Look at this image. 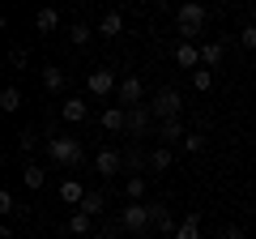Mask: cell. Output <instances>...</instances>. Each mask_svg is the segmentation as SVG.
I'll return each mask as SVG.
<instances>
[{"instance_id":"cell-1","label":"cell","mask_w":256,"mask_h":239,"mask_svg":"<svg viewBox=\"0 0 256 239\" xmlns=\"http://www.w3.org/2000/svg\"><path fill=\"white\" fill-rule=\"evenodd\" d=\"M205 18H210V13H205V4H196V0L180 4V9H175V22H180V43H196V30H201Z\"/></svg>"},{"instance_id":"cell-2","label":"cell","mask_w":256,"mask_h":239,"mask_svg":"<svg viewBox=\"0 0 256 239\" xmlns=\"http://www.w3.org/2000/svg\"><path fill=\"white\" fill-rule=\"evenodd\" d=\"M47 158L52 162H64V166H82L86 150L77 137H47Z\"/></svg>"},{"instance_id":"cell-3","label":"cell","mask_w":256,"mask_h":239,"mask_svg":"<svg viewBox=\"0 0 256 239\" xmlns=\"http://www.w3.org/2000/svg\"><path fill=\"white\" fill-rule=\"evenodd\" d=\"M150 111H154V120L158 124H166V120H180V111H184V98H180V90H158V98L150 102Z\"/></svg>"},{"instance_id":"cell-4","label":"cell","mask_w":256,"mask_h":239,"mask_svg":"<svg viewBox=\"0 0 256 239\" xmlns=\"http://www.w3.org/2000/svg\"><path fill=\"white\" fill-rule=\"evenodd\" d=\"M120 226H124V230H132V235H146V230H154V226H150V205L128 201L124 210H120Z\"/></svg>"},{"instance_id":"cell-5","label":"cell","mask_w":256,"mask_h":239,"mask_svg":"<svg viewBox=\"0 0 256 239\" xmlns=\"http://www.w3.org/2000/svg\"><path fill=\"white\" fill-rule=\"evenodd\" d=\"M86 90H90L94 98H107V94L120 90V82H116V73H111V68H90V77H86Z\"/></svg>"},{"instance_id":"cell-6","label":"cell","mask_w":256,"mask_h":239,"mask_svg":"<svg viewBox=\"0 0 256 239\" xmlns=\"http://www.w3.org/2000/svg\"><path fill=\"white\" fill-rule=\"evenodd\" d=\"M116 98H120V107H124V111H132V107H141V98H146V86H141V77H132V73H128L124 82H120V90H116Z\"/></svg>"},{"instance_id":"cell-7","label":"cell","mask_w":256,"mask_h":239,"mask_svg":"<svg viewBox=\"0 0 256 239\" xmlns=\"http://www.w3.org/2000/svg\"><path fill=\"white\" fill-rule=\"evenodd\" d=\"M94 171H98L102 180L120 175V171H124V154H120V150H98V158H94Z\"/></svg>"},{"instance_id":"cell-8","label":"cell","mask_w":256,"mask_h":239,"mask_svg":"<svg viewBox=\"0 0 256 239\" xmlns=\"http://www.w3.org/2000/svg\"><path fill=\"white\" fill-rule=\"evenodd\" d=\"M150 124H154V111H150L146 102L128 111V137H146V132H150Z\"/></svg>"},{"instance_id":"cell-9","label":"cell","mask_w":256,"mask_h":239,"mask_svg":"<svg viewBox=\"0 0 256 239\" xmlns=\"http://www.w3.org/2000/svg\"><path fill=\"white\" fill-rule=\"evenodd\" d=\"M150 226H154V230H162V235H171V239H175V230H180L166 205H150Z\"/></svg>"},{"instance_id":"cell-10","label":"cell","mask_w":256,"mask_h":239,"mask_svg":"<svg viewBox=\"0 0 256 239\" xmlns=\"http://www.w3.org/2000/svg\"><path fill=\"white\" fill-rule=\"evenodd\" d=\"M175 64L188 68V73H196V68H201V47L196 43H180L175 47Z\"/></svg>"},{"instance_id":"cell-11","label":"cell","mask_w":256,"mask_h":239,"mask_svg":"<svg viewBox=\"0 0 256 239\" xmlns=\"http://www.w3.org/2000/svg\"><path fill=\"white\" fill-rule=\"evenodd\" d=\"M86 116H90L86 98H64V102H60V120H64V124H82Z\"/></svg>"},{"instance_id":"cell-12","label":"cell","mask_w":256,"mask_h":239,"mask_svg":"<svg viewBox=\"0 0 256 239\" xmlns=\"http://www.w3.org/2000/svg\"><path fill=\"white\" fill-rule=\"evenodd\" d=\"M158 137H162V146H175V141L184 146V137H188V132H184V120H166V124H158Z\"/></svg>"},{"instance_id":"cell-13","label":"cell","mask_w":256,"mask_h":239,"mask_svg":"<svg viewBox=\"0 0 256 239\" xmlns=\"http://www.w3.org/2000/svg\"><path fill=\"white\" fill-rule=\"evenodd\" d=\"M102 128H107V132H124L128 128V111L124 107H107V111H102Z\"/></svg>"},{"instance_id":"cell-14","label":"cell","mask_w":256,"mask_h":239,"mask_svg":"<svg viewBox=\"0 0 256 239\" xmlns=\"http://www.w3.org/2000/svg\"><path fill=\"white\" fill-rule=\"evenodd\" d=\"M43 86H47L52 94H56V90H64V86H68V73H64L60 64H47V68H43Z\"/></svg>"},{"instance_id":"cell-15","label":"cell","mask_w":256,"mask_h":239,"mask_svg":"<svg viewBox=\"0 0 256 239\" xmlns=\"http://www.w3.org/2000/svg\"><path fill=\"white\" fill-rule=\"evenodd\" d=\"M0 214H9V218H30V205H18L13 192H0Z\"/></svg>"},{"instance_id":"cell-16","label":"cell","mask_w":256,"mask_h":239,"mask_svg":"<svg viewBox=\"0 0 256 239\" xmlns=\"http://www.w3.org/2000/svg\"><path fill=\"white\" fill-rule=\"evenodd\" d=\"M60 201L64 205H82L86 201V188L77 184V180H64V184H60Z\"/></svg>"},{"instance_id":"cell-17","label":"cell","mask_w":256,"mask_h":239,"mask_svg":"<svg viewBox=\"0 0 256 239\" xmlns=\"http://www.w3.org/2000/svg\"><path fill=\"white\" fill-rule=\"evenodd\" d=\"M77 210H82L86 218H98V214L107 210V196H102V192H86V201L77 205Z\"/></svg>"},{"instance_id":"cell-18","label":"cell","mask_w":256,"mask_h":239,"mask_svg":"<svg viewBox=\"0 0 256 239\" xmlns=\"http://www.w3.org/2000/svg\"><path fill=\"white\" fill-rule=\"evenodd\" d=\"M120 30H124V13H116V9H111L107 18L98 22V34H102V38H116Z\"/></svg>"},{"instance_id":"cell-19","label":"cell","mask_w":256,"mask_h":239,"mask_svg":"<svg viewBox=\"0 0 256 239\" xmlns=\"http://www.w3.org/2000/svg\"><path fill=\"white\" fill-rule=\"evenodd\" d=\"M18 107H22V90H18V86H4V90H0V111L13 116Z\"/></svg>"},{"instance_id":"cell-20","label":"cell","mask_w":256,"mask_h":239,"mask_svg":"<svg viewBox=\"0 0 256 239\" xmlns=\"http://www.w3.org/2000/svg\"><path fill=\"white\" fill-rule=\"evenodd\" d=\"M175 239H201V218H196V210H192L188 218L180 222V230H175Z\"/></svg>"},{"instance_id":"cell-21","label":"cell","mask_w":256,"mask_h":239,"mask_svg":"<svg viewBox=\"0 0 256 239\" xmlns=\"http://www.w3.org/2000/svg\"><path fill=\"white\" fill-rule=\"evenodd\" d=\"M34 26L43 30V34H52V30L60 26V9H38L34 13Z\"/></svg>"},{"instance_id":"cell-22","label":"cell","mask_w":256,"mask_h":239,"mask_svg":"<svg viewBox=\"0 0 256 239\" xmlns=\"http://www.w3.org/2000/svg\"><path fill=\"white\" fill-rule=\"evenodd\" d=\"M146 196V175H128V184H124V201H141Z\"/></svg>"},{"instance_id":"cell-23","label":"cell","mask_w":256,"mask_h":239,"mask_svg":"<svg viewBox=\"0 0 256 239\" xmlns=\"http://www.w3.org/2000/svg\"><path fill=\"white\" fill-rule=\"evenodd\" d=\"M146 166H150V158H141L137 150H128V154H124V171H128V175H141Z\"/></svg>"},{"instance_id":"cell-24","label":"cell","mask_w":256,"mask_h":239,"mask_svg":"<svg viewBox=\"0 0 256 239\" xmlns=\"http://www.w3.org/2000/svg\"><path fill=\"white\" fill-rule=\"evenodd\" d=\"M166 166H171V146H158L150 154V171H166Z\"/></svg>"},{"instance_id":"cell-25","label":"cell","mask_w":256,"mask_h":239,"mask_svg":"<svg viewBox=\"0 0 256 239\" xmlns=\"http://www.w3.org/2000/svg\"><path fill=\"white\" fill-rule=\"evenodd\" d=\"M90 226H94V218H86L82 210H77L73 218H68V235H90Z\"/></svg>"},{"instance_id":"cell-26","label":"cell","mask_w":256,"mask_h":239,"mask_svg":"<svg viewBox=\"0 0 256 239\" xmlns=\"http://www.w3.org/2000/svg\"><path fill=\"white\" fill-rule=\"evenodd\" d=\"M22 175H26V188H43V180H47V171L38 162H26V171H22Z\"/></svg>"},{"instance_id":"cell-27","label":"cell","mask_w":256,"mask_h":239,"mask_svg":"<svg viewBox=\"0 0 256 239\" xmlns=\"http://www.w3.org/2000/svg\"><path fill=\"white\" fill-rule=\"evenodd\" d=\"M68 38H73L77 47H86V43H90V38H94V30L86 26V22H77V26H68Z\"/></svg>"},{"instance_id":"cell-28","label":"cell","mask_w":256,"mask_h":239,"mask_svg":"<svg viewBox=\"0 0 256 239\" xmlns=\"http://www.w3.org/2000/svg\"><path fill=\"white\" fill-rule=\"evenodd\" d=\"M218 60H222V43H205L201 47V68L205 64H218Z\"/></svg>"},{"instance_id":"cell-29","label":"cell","mask_w":256,"mask_h":239,"mask_svg":"<svg viewBox=\"0 0 256 239\" xmlns=\"http://www.w3.org/2000/svg\"><path fill=\"white\" fill-rule=\"evenodd\" d=\"M192 86H196V90H210V86H214V73H210V68H196V73H192Z\"/></svg>"},{"instance_id":"cell-30","label":"cell","mask_w":256,"mask_h":239,"mask_svg":"<svg viewBox=\"0 0 256 239\" xmlns=\"http://www.w3.org/2000/svg\"><path fill=\"white\" fill-rule=\"evenodd\" d=\"M184 150H188V154H196V150H205V137H201V132H188V137H184Z\"/></svg>"},{"instance_id":"cell-31","label":"cell","mask_w":256,"mask_h":239,"mask_svg":"<svg viewBox=\"0 0 256 239\" xmlns=\"http://www.w3.org/2000/svg\"><path fill=\"white\" fill-rule=\"evenodd\" d=\"M239 43H244L248 52H256V26H244V30H239Z\"/></svg>"},{"instance_id":"cell-32","label":"cell","mask_w":256,"mask_h":239,"mask_svg":"<svg viewBox=\"0 0 256 239\" xmlns=\"http://www.w3.org/2000/svg\"><path fill=\"white\" fill-rule=\"evenodd\" d=\"M18 150H22V154H30V150H34V132H22V137H18Z\"/></svg>"},{"instance_id":"cell-33","label":"cell","mask_w":256,"mask_h":239,"mask_svg":"<svg viewBox=\"0 0 256 239\" xmlns=\"http://www.w3.org/2000/svg\"><path fill=\"white\" fill-rule=\"evenodd\" d=\"M9 60H13L18 68H26V52H22V47H13V52H9Z\"/></svg>"},{"instance_id":"cell-34","label":"cell","mask_w":256,"mask_h":239,"mask_svg":"<svg viewBox=\"0 0 256 239\" xmlns=\"http://www.w3.org/2000/svg\"><path fill=\"white\" fill-rule=\"evenodd\" d=\"M222 239H248V235H244L239 226H226V230H222Z\"/></svg>"},{"instance_id":"cell-35","label":"cell","mask_w":256,"mask_h":239,"mask_svg":"<svg viewBox=\"0 0 256 239\" xmlns=\"http://www.w3.org/2000/svg\"><path fill=\"white\" fill-rule=\"evenodd\" d=\"M252 239H256V235H252Z\"/></svg>"}]
</instances>
